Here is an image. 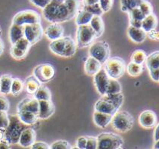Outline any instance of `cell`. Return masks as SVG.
<instances>
[{
	"mask_svg": "<svg viewBox=\"0 0 159 149\" xmlns=\"http://www.w3.org/2000/svg\"><path fill=\"white\" fill-rule=\"evenodd\" d=\"M42 15L45 20L52 24L66 22L75 17L69 10L66 0H52L42 10Z\"/></svg>",
	"mask_w": 159,
	"mask_h": 149,
	"instance_id": "obj_1",
	"label": "cell"
},
{
	"mask_svg": "<svg viewBox=\"0 0 159 149\" xmlns=\"http://www.w3.org/2000/svg\"><path fill=\"white\" fill-rule=\"evenodd\" d=\"M123 102L124 95L121 93L116 95H105L96 102L94 105L95 111L113 116L118 111V109L122 105Z\"/></svg>",
	"mask_w": 159,
	"mask_h": 149,
	"instance_id": "obj_2",
	"label": "cell"
},
{
	"mask_svg": "<svg viewBox=\"0 0 159 149\" xmlns=\"http://www.w3.org/2000/svg\"><path fill=\"white\" fill-rule=\"evenodd\" d=\"M49 49L54 54L64 58H70L76 52V44L70 36H63L51 42Z\"/></svg>",
	"mask_w": 159,
	"mask_h": 149,
	"instance_id": "obj_3",
	"label": "cell"
},
{
	"mask_svg": "<svg viewBox=\"0 0 159 149\" xmlns=\"http://www.w3.org/2000/svg\"><path fill=\"white\" fill-rule=\"evenodd\" d=\"M27 128V126L23 123L17 116L13 115L9 117V123L4 131V140L8 144H17L20 135Z\"/></svg>",
	"mask_w": 159,
	"mask_h": 149,
	"instance_id": "obj_4",
	"label": "cell"
},
{
	"mask_svg": "<svg viewBox=\"0 0 159 149\" xmlns=\"http://www.w3.org/2000/svg\"><path fill=\"white\" fill-rule=\"evenodd\" d=\"M111 123L116 130L124 133L133 128L134 120L133 116L127 111H117L112 116Z\"/></svg>",
	"mask_w": 159,
	"mask_h": 149,
	"instance_id": "obj_5",
	"label": "cell"
},
{
	"mask_svg": "<svg viewBox=\"0 0 159 149\" xmlns=\"http://www.w3.org/2000/svg\"><path fill=\"white\" fill-rule=\"evenodd\" d=\"M105 71L110 79H117L122 77L126 70V64L125 60L119 57L109 58L105 63Z\"/></svg>",
	"mask_w": 159,
	"mask_h": 149,
	"instance_id": "obj_6",
	"label": "cell"
},
{
	"mask_svg": "<svg viewBox=\"0 0 159 149\" xmlns=\"http://www.w3.org/2000/svg\"><path fill=\"white\" fill-rule=\"evenodd\" d=\"M97 149H117L124 144V140L119 135L112 132H103L97 137Z\"/></svg>",
	"mask_w": 159,
	"mask_h": 149,
	"instance_id": "obj_7",
	"label": "cell"
},
{
	"mask_svg": "<svg viewBox=\"0 0 159 149\" xmlns=\"http://www.w3.org/2000/svg\"><path fill=\"white\" fill-rule=\"evenodd\" d=\"M41 22V16L38 12L33 10H24L19 12L14 17L12 24L18 26L31 25L39 24Z\"/></svg>",
	"mask_w": 159,
	"mask_h": 149,
	"instance_id": "obj_8",
	"label": "cell"
},
{
	"mask_svg": "<svg viewBox=\"0 0 159 149\" xmlns=\"http://www.w3.org/2000/svg\"><path fill=\"white\" fill-rule=\"evenodd\" d=\"M89 54L90 57L96 59L101 65L105 64L110 55L109 45L106 42H95L90 48Z\"/></svg>",
	"mask_w": 159,
	"mask_h": 149,
	"instance_id": "obj_9",
	"label": "cell"
},
{
	"mask_svg": "<svg viewBox=\"0 0 159 149\" xmlns=\"http://www.w3.org/2000/svg\"><path fill=\"white\" fill-rule=\"evenodd\" d=\"M97 38L94 31L90 25L79 26L76 33L77 46L79 48H84L92 44Z\"/></svg>",
	"mask_w": 159,
	"mask_h": 149,
	"instance_id": "obj_10",
	"label": "cell"
},
{
	"mask_svg": "<svg viewBox=\"0 0 159 149\" xmlns=\"http://www.w3.org/2000/svg\"><path fill=\"white\" fill-rule=\"evenodd\" d=\"M34 77L41 83H48L54 77L55 70L54 67L49 64H42L34 69Z\"/></svg>",
	"mask_w": 159,
	"mask_h": 149,
	"instance_id": "obj_11",
	"label": "cell"
},
{
	"mask_svg": "<svg viewBox=\"0 0 159 149\" xmlns=\"http://www.w3.org/2000/svg\"><path fill=\"white\" fill-rule=\"evenodd\" d=\"M43 30L41 24H35L24 26V37L31 45H34L42 39Z\"/></svg>",
	"mask_w": 159,
	"mask_h": 149,
	"instance_id": "obj_12",
	"label": "cell"
},
{
	"mask_svg": "<svg viewBox=\"0 0 159 149\" xmlns=\"http://www.w3.org/2000/svg\"><path fill=\"white\" fill-rule=\"evenodd\" d=\"M93 77H93V83H94L97 90L102 96H103L106 95V92H107V89L110 78L107 75V72L105 71L104 69H101Z\"/></svg>",
	"mask_w": 159,
	"mask_h": 149,
	"instance_id": "obj_13",
	"label": "cell"
},
{
	"mask_svg": "<svg viewBox=\"0 0 159 149\" xmlns=\"http://www.w3.org/2000/svg\"><path fill=\"white\" fill-rule=\"evenodd\" d=\"M139 123L143 127L146 129H151L158 125V118L154 111L151 110H146L143 111L139 117Z\"/></svg>",
	"mask_w": 159,
	"mask_h": 149,
	"instance_id": "obj_14",
	"label": "cell"
},
{
	"mask_svg": "<svg viewBox=\"0 0 159 149\" xmlns=\"http://www.w3.org/2000/svg\"><path fill=\"white\" fill-rule=\"evenodd\" d=\"M17 111H30V112L35 113L38 114L39 111V101L36 100L33 97H27L20 101L17 106Z\"/></svg>",
	"mask_w": 159,
	"mask_h": 149,
	"instance_id": "obj_15",
	"label": "cell"
},
{
	"mask_svg": "<svg viewBox=\"0 0 159 149\" xmlns=\"http://www.w3.org/2000/svg\"><path fill=\"white\" fill-rule=\"evenodd\" d=\"M64 29L60 24H51L45 31V36L51 41H55L63 36Z\"/></svg>",
	"mask_w": 159,
	"mask_h": 149,
	"instance_id": "obj_16",
	"label": "cell"
},
{
	"mask_svg": "<svg viewBox=\"0 0 159 149\" xmlns=\"http://www.w3.org/2000/svg\"><path fill=\"white\" fill-rule=\"evenodd\" d=\"M39 111L38 117L40 120H46L54 114L55 108L52 101H39Z\"/></svg>",
	"mask_w": 159,
	"mask_h": 149,
	"instance_id": "obj_17",
	"label": "cell"
},
{
	"mask_svg": "<svg viewBox=\"0 0 159 149\" xmlns=\"http://www.w3.org/2000/svg\"><path fill=\"white\" fill-rule=\"evenodd\" d=\"M36 134L34 129L26 128L21 133L18 144L23 148H29L36 142Z\"/></svg>",
	"mask_w": 159,
	"mask_h": 149,
	"instance_id": "obj_18",
	"label": "cell"
},
{
	"mask_svg": "<svg viewBox=\"0 0 159 149\" xmlns=\"http://www.w3.org/2000/svg\"><path fill=\"white\" fill-rule=\"evenodd\" d=\"M102 69V65L94 58L89 57L84 63V71L89 76H94Z\"/></svg>",
	"mask_w": 159,
	"mask_h": 149,
	"instance_id": "obj_19",
	"label": "cell"
},
{
	"mask_svg": "<svg viewBox=\"0 0 159 149\" xmlns=\"http://www.w3.org/2000/svg\"><path fill=\"white\" fill-rule=\"evenodd\" d=\"M158 26V18L154 14H151L150 15L146 16L142 21V25L141 29L146 33L155 31Z\"/></svg>",
	"mask_w": 159,
	"mask_h": 149,
	"instance_id": "obj_20",
	"label": "cell"
},
{
	"mask_svg": "<svg viewBox=\"0 0 159 149\" xmlns=\"http://www.w3.org/2000/svg\"><path fill=\"white\" fill-rule=\"evenodd\" d=\"M93 121L95 124L100 128H106L109 123H111L112 115L107 114V113H100L98 111H95L93 115Z\"/></svg>",
	"mask_w": 159,
	"mask_h": 149,
	"instance_id": "obj_21",
	"label": "cell"
},
{
	"mask_svg": "<svg viewBox=\"0 0 159 149\" xmlns=\"http://www.w3.org/2000/svg\"><path fill=\"white\" fill-rule=\"evenodd\" d=\"M128 34L130 40L136 43H141L146 38V33L141 28H135L131 26L128 27Z\"/></svg>",
	"mask_w": 159,
	"mask_h": 149,
	"instance_id": "obj_22",
	"label": "cell"
},
{
	"mask_svg": "<svg viewBox=\"0 0 159 149\" xmlns=\"http://www.w3.org/2000/svg\"><path fill=\"white\" fill-rule=\"evenodd\" d=\"M24 37V26L13 24L9 30V40L11 45Z\"/></svg>",
	"mask_w": 159,
	"mask_h": 149,
	"instance_id": "obj_23",
	"label": "cell"
},
{
	"mask_svg": "<svg viewBox=\"0 0 159 149\" xmlns=\"http://www.w3.org/2000/svg\"><path fill=\"white\" fill-rule=\"evenodd\" d=\"M17 117L20 119V121L26 126L33 125V124L36 123L38 121V120H39L38 114L30 112V111H18Z\"/></svg>",
	"mask_w": 159,
	"mask_h": 149,
	"instance_id": "obj_24",
	"label": "cell"
},
{
	"mask_svg": "<svg viewBox=\"0 0 159 149\" xmlns=\"http://www.w3.org/2000/svg\"><path fill=\"white\" fill-rule=\"evenodd\" d=\"M41 85V83L34 77V75H33L26 79L24 82V89L28 94L34 95Z\"/></svg>",
	"mask_w": 159,
	"mask_h": 149,
	"instance_id": "obj_25",
	"label": "cell"
},
{
	"mask_svg": "<svg viewBox=\"0 0 159 149\" xmlns=\"http://www.w3.org/2000/svg\"><path fill=\"white\" fill-rule=\"evenodd\" d=\"M13 79L14 78L8 74H4L0 77V93L2 95L11 93Z\"/></svg>",
	"mask_w": 159,
	"mask_h": 149,
	"instance_id": "obj_26",
	"label": "cell"
},
{
	"mask_svg": "<svg viewBox=\"0 0 159 149\" xmlns=\"http://www.w3.org/2000/svg\"><path fill=\"white\" fill-rule=\"evenodd\" d=\"M90 26L96 34L97 38L102 36L104 31V23L103 19L100 16H93L90 22Z\"/></svg>",
	"mask_w": 159,
	"mask_h": 149,
	"instance_id": "obj_27",
	"label": "cell"
},
{
	"mask_svg": "<svg viewBox=\"0 0 159 149\" xmlns=\"http://www.w3.org/2000/svg\"><path fill=\"white\" fill-rule=\"evenodd\" d=\"M146 67L149 72L159 70V51H156L147 56L146 59Z\"/></svg>",
	"mask_w": 159,
	"mask_h": 149,
	"instance_id": "obj_28",
	"label": "cell"
},
{
	"mask_svg": "<svg viewBox=\"0 0 159 149\" xmlns=\"http://www.w3.org/2000/svg\"><path fill=\"white\" fill-rule=\"evenodd\" d=\"M93 17V16L91 13L82 8L78 12L76 19H75V23H76L78 26L88 25V24H90Z\"/></svg>",
	"mask_w": 159,
	"mask_h": 149,
	"instance_id": "obj_29",
	"label": "cell"
},
{
	"mask_svg": "<svg viewBox=\"0 0 159 149\" xmlns=\"http://www.w3.org/2000/svg\"><path fill=\"white\" fill-rule=\"evenodd\" d=\"M33 96L38 101H50L52 99V93L47 86L41 85Z\"/></svg>",
	"mask_w": 159,
	"mask_h": 149,
	"instance_id": "obj_30",
	"label": "cell"
},
{
	"mask_svg": "<svg viewBox=\"0 0 159 149\" xmlns=\"http://www.w3.org/2000/svg\"><path fill=\"white\" fill-rule=\"evenodd\" d=\"M121 93V86L117 79H109L106 95H116Z\"/></svg>",
	"mask_w": 159,
	"mask_h": 149,
	"instance_id": "obj_31",
	"label": "cell"
},
{
	"mask_svg": "<svg viewBox=\"0 0 159 149\" xmlns=\"http://www.w3.org/2000/svg\"><path fill=\"white\" fill-rule=\"evenodd\" d=\"M146 58H147V56H146L145 51L142 50V49H137V50L134 51L132 54L131 58H130V59H131L130 62L143 65V64L146 61Z\"/></svg>",
	"mask_w": 159,
	"mask_h": 149,
	"instance_id": "obj_32",
	"label": "cell"
},
{
	"mask_svg": "<svg viewBox=\"0 0 159 149\" xmlns=\"http://www.w3.org/2000/svg\"><path fill=\"white\" fill-rule=\"evenodd\" d=\"M143 67L142 65H137L133 62H130L127 66V72L131 77H138L143 72Z\"/></svg>",
	"mask_w": 159,
	"mask_h": 149,
	"instance_id": "obj_33",
	"label": "cell"
},
{
	"mask_svg": "<svg viewBox=\"0 0 159 149\" xmlns=\"http://www.w3.org/2000/svg\"><path fill=\"white\" fill-rule=\"evenodd\" d=\"M24 89V83L22 80L18 78H15L13 79V83H12L11 89V93L15 96L20 95L22 93Z\"/></svg>",
	"mask_w": 159,
	"mask_h": 149,
	"instance_id": "obj_34",
	"label": "cell"
},
{
	"mask_svg": "<svg viewBox=\"0 0 159 149\" xmlns=\"http://www.w3.org/2000/svg\"><path fill=\"white\" fill-rule=\"evenodd\" d=\"M82 9L87 11V12L91 13L93 16H101L103 15V11H102L101 8H100V5H99V2L96 4L93 5H83Z\"/></svg>",
	"mask_w": 159,
	"mask_h": 149,
	"instance_id": "obj_35",
	"label": "cell"
},
{
	"mask_svg": "<svg viewBox=\"0 0 159 149\" xmlns=\"http://www.w3.org/2000/svg\"><path fill=\"white\" fill-rule=\"evenodd\" d=\"M140 2L141 1H135V0H134V1H131V0L130 1H129V0H128V1H121V10L123 12H129L134 8L139 7Z\"/></svg>",
	"mask_w": 159,
	"mask_h": 149,
	"instance_id": "obj_36",
	"label": "cell"
},
{
	"mask_svg": "<svg viewBox=\"0 0 159 149\" xmlns=\"http://www.w3.org/2000/svg\"><path fill=\"white\" fill-rule=\"evenodd\" d=\"M10 53H11V55L15 59H17V60L23 59V58H25L26 55H27V52L21 50V49H18V48H17L13 45H12L11 47Z\"/></svg>",
	"mask_w": 159,
	"mask_h": 149,
	"instance_id": "obj_37",
	"label": "cell"
},
{
	"mask_svg": "<svg viewBox=\"0 0 159 149\" xmlns=\"http://www.w3.org/2000/svg\"><path fill=\"white\" fill-rule=\"evenodd\" d=\"M138 8L140 9L141 12H143V14L145 17L152 14V12H153L152 5L150 4L149 2L141 1L140 4H139Z\"/></svg>",
	"mask_w": 159,
	"mask_h": 149,
	"instance_id": "obj_38",
	"label": "cell"
},
{
	"mask_svg": "<svg viewBox=\"0 0 159 149\" xmlns=\"http://www.w3.org/2000/svg\"><path fill=\"white\" fill-rule=\"evenodd\" d=\"M13 46H15L18 48V49H20L21 50L28 53V51H29L32 45L30 43V42L26 40L25 37H24V38L20 39V40H18L17 42H16Z\"/></svg>",
	"mask_w": 159,
	"mask_h": 149,
	"instance_id": "obj_39",
	"label": "cell"
},
{
	"mask_svg": "<svg viewBox=\"0 0 159 149\" xmlns=\"http://www.w3.org/2000/svg\"><path fill=\"white\" fill-rule=\"evenodd\" d=\"M50 149H72V147L68 142L65 140H58L51 145Z\"/></svg>",
	"mask_w": 159,
	"mask_h": 149,
	"instance_id": "obj_40",
	"label": "cell"
},
{
	"mask_svg": "<svg viewBox=\"0 0 159 149\" xmlns=\"http://www.w3.org/2000/svg\"><path fill=\"white\" fill-rule=\"evenodd\" d=\"M129 15H130V19H134V20L139 21H142L145 18L144 15L143 14V12H141L138 7L130 11L129 12Z\"/></svg>",
	"mask_w": 159,
	"mask_h": 149,
	"instance_id": "obj_41",
	"label": "cell"
},
{
	"mask_svg": "<svg viewBox=\"0 0 159 149\" xmlns=\"http://www.w3.org/2000/svg\"><path fill=\"white\" fill-rule=\"evenodd\" d=\"M9 123V116L7 112L0 111V131H5Z\"/></svg>",
	"mask_w": 159,
	"mask_h": 149,
	"instance_id": "obj_42",
	"label": "cell"
},
{
	"mask_svg": "<svg viewBox=\"0 0 159 149\" xmlns=\"http://www.w3.org/2000/svg\"><path fill=\"white\" fill-rule=\"evenodd\" d=\"M10 108V102L5 95H0V111L8 112Z\"/></svg>",
	"mask_w": 159,
	"mask_h": 149,
	"instance_id": "obj_43",
	"label": "cell"
},
{
	"mask_svg": "<svg viewBox=\"0 0 159 149\" xmlns=\"http://www.w3.org/2000/svg\"><path fill=\"white\" fill-rule=\"evenodd\" d=\"M99 5L103 12H107L110 10L112 7L113 1L112 0H100L99 1Z\"/></svg>",
	"mask_w": 159,
	"mask_h": 149,
	"instance_id": "obj_44",
	"label": "cell"
},
{
	"mask_svg": "<svg viewBox=\"0 0 159 149\" xmlns=\"http://www.w3.org/2000/svg\"><path fill=\"white\" fill-rule=\"evenodd\" d=\"M87 137V144L85 149H97L98 147V140L97 138L93 136H86Z\"/></svg>",
	"mask_w": 159,
	"mask_h": 149,
	"instance_id": "obj_45",
	"label": "cell"
},
{
	"mask_svg": "<svg viewBox=\"0 0 159 149\" xmlns=\"http://www.w3.org/2000/svg\"><path fill=\"white\" fill-rule=\"evenodd\" d=\"M51 1L52 0H31L30 2L36 5V6L44 9L51 2Z\"/></svg>",
	"mask_w": 159,
	"mask_h": 149,
	"instance_id": "obj_46",
	"label": "cell"
},
{
	"mask_svg": "<svg viewBox=\"0 0 159 149\" xmlns=\"http://www.w3.org/2000/svg\"><path fill=\"white\" fill-rule=\"evenodd\" d=\"M86 144H87V137L86 136H81L77 140L76 147L79 149H85Z\"/></svg>",
	"mask_w": 159,
	"mask_h": 149,
	"instance_id": "obj_47",
	"label": "cell"
},
{
	"mask_svg": "<svg viewBox=\"0 0 159 149\" xmlns=\"http://www.w3.org/2000/svg\"><path fill=\"white\" fill-rule=\"evenodd\" d=\"M130 26L135 28H141L142 25V21L134 20V19H130Z\"/></svg>",
	"mask_w": 159,
	"mask_h": 149,
	"instance_id": "obj_48",
	"label": "cell"
},
{
	"mask_svg": "<svg viewBox=\"0 0 159 149\" xmlns=\"http://www.w3.org/2000/svg\"><path fill=\"white\" fill-rule=\"evenodd\" d=\"M148 35V36L149 37L150 39L152 40H158V33L156 31H152L149 33H146V36Z\"/></svg>",
	"mask_w": 159,
	"mask_h": 149,
	"instance_id": "obj_49",
	"label": "cell"
},
{
	"mask_svg": "<svg viewBox=\"0 0 159 149\" xmlns=\"http://www.w3.org/2000/svg\"><path fill=\"white\" fill-rule=\"evenodd\" d=\"M0 149H11L10 144H8L4 139L0 141Z\"/></svg>",
	"mask_w": 159,
	"mask_h": 149,
	"instance_id": "obj_50",
	"label": "cell"
},
{
	"mask_svg": "<svg viewBox=\"0 0 159 149\" xmlns=\"http://www.w3.org/2000/svg\"><path fill=\"white\" fill-rule=\"evenodd\" d=\"M158 132H159V126L157 125L156 128L155 129V132H154V139L155 142H158Z\"/></svg>",
	"mask_w": 159,
	"mask_h": 149,
	"instance_id": "obj_51",
	"label": "cell"
},
{
	"mask_svg": "<svg viewBox=\"0 0 159 149\" xmlns=\"http://www.w3.org/2000/svg\"><path fill=\"white\" fill-rule=\"evenodd\" d=\"M99 1L98 0H88V1H84L83 2L84 3V5H93L94 4H96V3H98Z\"/></svg>",
	"mask_w": 159,
	"mask_h": 149,
	"instance_id": "obj_52",
	"label": "cell"
},
{
	"mask_svg": "<svg viewBox=\"0 0 159 149\" xmlns=\"http://www.w3.org/2000/svg\"><path fill=\"white\" fill-rule=\"evenodd\" d=\"M3 51H4V43H3L2 40L0 39V55L2 54Z\"/></svg>",
	"mask_w": 159,
	"mask_h": 149,
	"instance_id": "obj_53",
	"label": "cell"
},
{
	"mask_svg": "<svg viewBox=\"0 0 159 149\" xmlns=\"http://www.w3.org/2000/svg\"><path fill=\"white\" fill-rule=\"evenodd\" d=\"M2 132H4V131H0V133H2ZM3 139H4V134H0V141L3 140Z\"/></svg>",
	"mask_w": 159,
	"mask_h": 149,
	"instance_id": "obj_54",
	"label": "cell"
},
{
	"mask_svg": "<svg viewBox=\"0 0 159 149\" xmlns=\"http://www.w3.org/2000/svg\"><path fill=\"white\" fill-rule=\"evenodd\" d=\"M158 142H155V146H154V149H158Z\"/></svg>",
	"mask_w": 159,
	"mask_h": 149,
	"instance_id": "obj_55",
	"label": "cell"
},
{
	"mask_svg": "<svg viewBox=\"0 0 159 149\" xmlns=\"http://www.w3.org/2000/svg\"><path fill=\"white\" fill-rule=\"evenodd\" d=\"M117 149H123L122 148H121V147H119V148H118Z\"/></svg>",
	"mask_w": 159,
	"mask_h": 149,
	"instance_id": "obj_56",
	"label": "cell"
}]
</instances>
